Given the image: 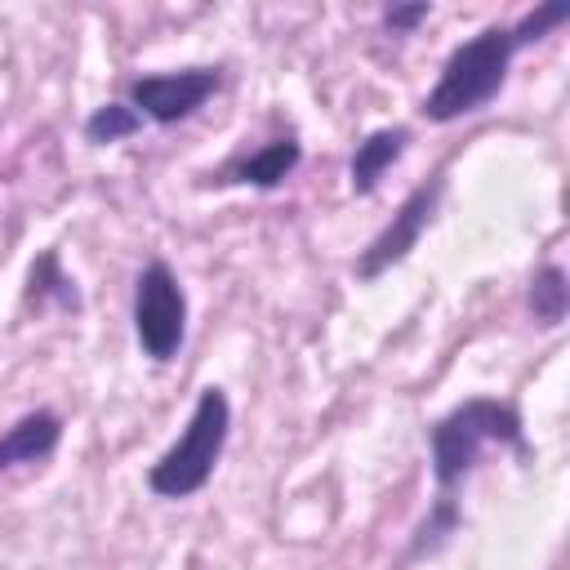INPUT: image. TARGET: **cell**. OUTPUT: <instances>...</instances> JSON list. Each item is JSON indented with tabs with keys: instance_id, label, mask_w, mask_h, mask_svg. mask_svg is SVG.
Listing matches in <instances>:
<instances>
[{
	"instance_id": "7a4b0ae2",
	"label": "cell",
	"mask_w": 570,
	"mask_h": 570,
	"mask_svg": "<svg viewBox=\"0 0 570 570\" xmlns=\"http://www.w3.org/2000/svg\"><path fill=\"white\" fill-rule=\"evenodd\" d=\"M428 441H432V476H436L441 494H450L476 468L485 445L525 450V432H521L517 405L490 401V396H472V401L454 405L445 419L432 423Z\"/></svg>"
},
{
	"instance_id": "8992f818",
	"label": "cell",
	"mask_w": 570,
	"mask_h": 570,
	"mask_svg": "<svg viewBox=\"0 0 570 570\" xmlns=\"http://www.w3.org/2000/svg\"><path fill=\"white\" fill-rule=\"evenodd\" d=\"M218 89V71L214 67H187V71H160V76H138L129 85V107L142 120L156 125H174L187 120L196 107H205Z\"/></svg>"
},
{
	"instance_id": "5bb4252c",
	"label": "cell",
	"mask_w": 570,
	"mask_h": 570,
	"mask_svg": "<svg viewBox=\"0 0 570 570\" xmlns=\"http://www.w3.org/2000/svg\"><path fill=\"white\" fill-rule=\"evenodd\" d=\"M428 13H432V4H423V0H419V4H392V9L383 13V22H387L392 31H410V27H419Z\"/></svg>"
},
{
	"instance_id": "6da1fadb",
	"label": "cell",
	"mask_w": 570,
	"mask_h": 570,
	"mask_svg": "<svg viewBox=\"0 0 570 570\" xmlns=\"http://www.w3.org/2000/svg\"><path fill=\"white\" fill-rule=\"evenodd\" d=\"M517 49H521V45H517L512 27H485L481 36L463 40V45L445 58L436 85L428 89L423 116L436 120V125H450V120H463V116L481 111V107L503 89Z\"/></svg>"
},
{
	"instance_id": "277c9868",
	"label": "cell",
	"mask_w": 570,
	"mask_h": 570,
	"mask_svg": "<svg viewBox=\"0 0 570 570\" xmlns=\"http://www.w3.org/2000/svg\"><path fill=\"white\" fill-rule=\"evenodd\" d=\"M187 334V294L169 263H147L134 281V338L142 356L174 361Z\"/></svg>"
},
{
	"instance_id": "5b68a950",
	"label": "cell",
	"mask_w": 570,
	"mask_h": 570,
	"mask_svg": "<svg viewBox=\"0 0 570 570\" xmlns=\"http://www.w3.org/2000/svg\"><path fill=\"white\" fill-rule=\"evenodd\" d=\"M441 191H445V178L432 174L428 183H419V187L401 200V209L383 223V232L361 249V258H356V276H361V281L383 276L392 263H401V258L419 245L423 227L432 223V214H436V205H441Z\"/></svg>"
},
{
	"instance_id": "3957f363",
	"label": "cell",
	"mask_w": 570,
	"mask_h": 570,
	"mask_svg": "<svg viewBox=\"0 0 570 570\" xmlns=\"http://www.w3.org/2000/svg\"><path fill=\"white\" fill-rule=\"evenodd\" d=\"M227 428H232L227 392H223V387H200L187 428H183L178 441L147 468V490L160 494V499H191L196 490H205V481L214 476V468H218V459H223Z\"/></svg>"
},
{
	"instance_id": "ba28073f",
	"label": "cell",
	"mask_w": 570,
	"mask_h": 570,
	"mask_svg": "<svg viewBox=\"0 0 570 570\" xmlns=\"http://www.w3.org/2000/svg\"><path fill=\"white\" fill-rule=\"evenodd\" d=\"M405 147H410V129H405V125L374 129L370 138H361L356 151H352V165H347L352 191H356V196H370V191L379 187V178L405 156Z\"/></svg>"
},
{
	"instance_id": "30bf717a",
	"label": "cell",
	"mask_w": 570,
	"mask_h": 570,
	"mask_svg": "<svg viewBox=\"0 0 570 570\" xmlns=\"http://www.w3.org/2000/svg\"><path fill=\"white\" fill-rule=\"evenodd\" d=\"M27 298H31V303H53V307H62V312H80L76 281L62 272V263H58V254H53V249H45V254L31 263Z\"/></svg>"
},
{
	"instance_id": "4fadbf2b",
	"label": "cell",
	"mask_w": 570,
	"mask_h": 570,
	"mask_svg": "<svg viewBox=\"0 0 570 570\" xmlns=\"http://www.w3.org/2000/svg\"><path fill=\"white\" fill-rule=\"evenodd\" d=\"M570 18V4H543V9H534V13H525L517 27H512V36H517V45L525 49L530 40H539L543 31H552L557 22H566Z\"/></svg>"
},
{
	"instance_id": "8fae6325",
	"label": "cell",
	"mask_w": 570,
	"mask_h": 570,
	"mask_svg": "<svg viewBox=\"0 0 570 570\" xmlns=\"http://www.w3.org/2000/svg\"><path fill=\"white\" fill-rule=\"evenodd\" d=\"M566 307H570V285H566V272H561L557 263L539 267V272H534V281H530V312H534V321L557 325V321L566 316Z\"/></svg>"
},
{
	"instance_id": "52a82bcc",
	"label": "cell",
	"mask_w": 570,
	"mask_h": 570,
	"mask_svg": "<svg viewBox=\"0 0 570 570\" xmlns=\"http://www.w3.org/2000/svg\"><path fill=\"white\" fill-rule=\"evenodd\" d=\"M62 441V419L53 410H31L22 414L4 436H0V472L18 468V463H40L58 450Z\"/></svg>"
},
{
	"instance_id": "9c48e42d",
	"label": "cell",
	"mask_w": 570,
	"mask_h": 570,
	"mask_svg": "<svg viewBox=\"0 0 570 570\" xmlns=\"http://www.w3.org/2000/svg\"><path fill=\"white\" fill-rule=\"evenodd\" d=\"M298 160H303V147H298L294 138H276V142L258 147L254 156L236 160L227 174H232L236 183H249V187H281V183L298 169Z\"/></svg>"
},
{
	"instance_id": "7c38bea8",
	"label": "cell",
	"mask_w": 570,
	"mask_h": 570,
	"mask_svg": "<svg viewBox=\"0 0 570 570\" xmlns=\"http://www.w3.org/2000/svg\"><path fill=\"white\" fill-rule=\"evenodd\" d=\"M138 129H142V116L129 102H102L85 120V138L89 142H120V138H134Z\"/></svg>"
}]
</instances>
